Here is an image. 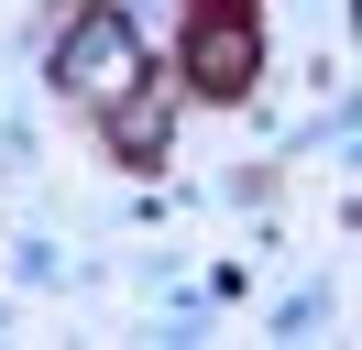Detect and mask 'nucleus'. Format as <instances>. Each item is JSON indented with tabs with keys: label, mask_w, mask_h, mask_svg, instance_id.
Here are the masks:
<instances>
[{
	"label": "nucleus",
	"mask_w": 362,
	"mask_h": 350,
	"mask_svg": "<svg viewBox=\"0 0 362 350\" xmlns=\"http://www.w3.org/2000/svg\"><path fill=\"white\" fill-rule=\"evenodd\" d=\"M55 77H66L77 99H132L143 55H132V33H121V22H77V44L55 55Z\"/></svg>",
	"instance_id": "f257e3e1"
}]
</instances>
